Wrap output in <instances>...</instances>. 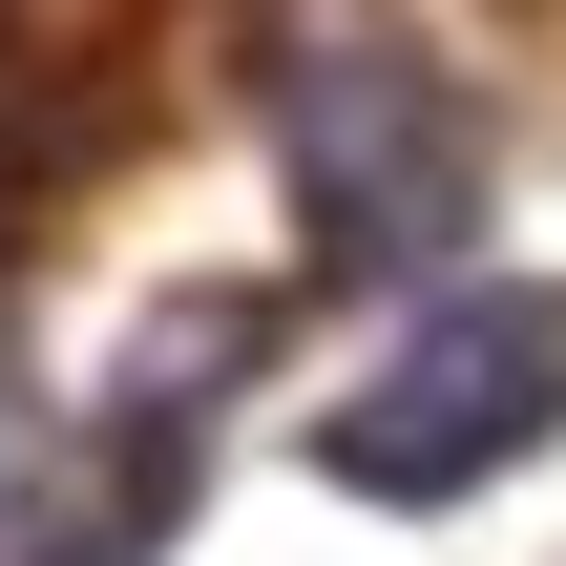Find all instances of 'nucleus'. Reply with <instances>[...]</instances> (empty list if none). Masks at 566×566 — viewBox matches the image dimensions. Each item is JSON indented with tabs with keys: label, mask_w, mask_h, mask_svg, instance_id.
Segmentation results:
<instances>
[{
	"label": "nucleus",
	"mask_w": 566,
	"mask_h": 566,
	"mask_svg": "<svg viewBox=\"0 0 566 566\" xmlns=\"http://www.w3.org/2000/svg\"><path fill=\"white\" fill-rule=\"evenodd\" d=\"M566 441V294L525 273H462V294H420L378 357H357V399L315 420V483L336 504H483L504 462H546Z\"/></svg>",
	"instance_id": "1"
},
{
	"label": "nucleus",
	"mask_w": 566,
	"mask_h": 566,
	"mask_svg": "<svg viewBox=\"0 0 566 566\" xmlns=\"http://www.w3.org/2000/svg\"><path fill=\"white\" fill-rule=\"evenodd\" d=\"M273 126H294V210H315L336 273H441V252H462L483 126H462V84H441L399 21H315L294 84H273Z\"/></svg>",
	"instance_id": "2"
}]
</instances>
